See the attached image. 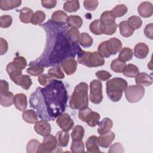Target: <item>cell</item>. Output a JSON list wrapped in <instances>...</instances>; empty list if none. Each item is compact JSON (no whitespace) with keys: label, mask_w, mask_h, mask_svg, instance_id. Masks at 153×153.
<instances>
[{"label":"cell","mask_w":153,"mask_h":153,"mask_svg":"<svg viewBox=\"0 0 153 153\" xmlns=\"http://www.w3.org/2000/svg\"><path fill=\"white\" fill-rule=\"evenodd\" d=\"M93 42V38L88 33L83 32L80 34L79 42L82 47L84 48H88L92 45Z\"/></svg>","instance_id":"e575fe53"},{"label":"cell","mask_w":153,"mask_h":153,"mask_svg":"<svg viewBox=\"0 0 153 153\" xmlns=\"http://www.w3.org/2000/svg\"><path fill=\"white\" fill-rule=\"evenodd\" d=\"M88 85L84 82L75 86L69 100V106L71 109L80 110L88 106Z\"/></svg>","instance_id":"3957f363"},{"label":"cell","mask_w":153,"mask_h":153,"mask_svg":"<svg viewBox=\"0 0 153 153\" xmlns=\"http://www.w3.org/2000/svg\"><path fill=\"white\" fill-rule=\"evenodd\" d=\"M148 46L143 42L137 43L134 48V54L138 59H145L149 53Z\"/></svg>","instance_id":"d6986e66"},{"label":"cell","mask_w":153,"mask_h":153,"mask_svg":"<svg viewBox=\"0 0 153 153\" xmlns=\"http://www.w3.org/2000/svg\"><path fill=\"white\" fill-rule=\"evenodd\" d=\"M68 18V16L65 12L62 10H57L53 13L51 17V20L59 24L66 25Z\"/></svg>","instance_id":"cb8c5ba5"},{"label":"cell","mask_w":153,"mask_h":153,"mask_svg":"<svg viewBox=\"0 0 153 153\" xmlns=\"http://www.w3.org/2000/svg\"><path fill=\"white\" fill-rule=\"evenodd\" d=\"M22 118L25 121L30 124L36 123L38 120L36 112L32 109H27L23 111Z\"/></svg>","instance_id":"4316f807"},{"label":"cell","mask_w":153,"mask_h":153,"mask_svg":"<svg viewBox=\"0 0 153 153\" xmlns=\"http://www.w3.org/2000/svg\"><path fill=\"white\" fill-rule=\"evenodd\" d=\"M120 32L124 37H129L134 33V30L132 29L128 25L127 21H122L119 24Z\"/></svg>","instance_id":"d6a6232c"},{"label":"cell","mask_w":153,"mask_h":153,"mask_svg":"<svg viewBox=\"0 0 153 153\" xmlns=\"http://www.w3.org/2000/svg\"><path fill=\"white\" fill-rule=\"evenodd\" d=\"M78 118L82 121L86 123L90 127H94L99 123L100 116L99 113L93 111L87 106L79 111Z\"/></svg>","instance_id":"9c48e42d"},{"label":"cell","mask_w":153,"mask_h":153,"mask_svg":"<svg viewBox=\"0 0 153 153\" xmlns=\"http://www.w3.org/2000/svg\"><path fill=\"white\" fill-rule=\"evenodd\" d=\"M79 2L77 0L67 1L63 4V10L68 13H74L79 9Z\"/></svg>","instance_id":"4dcf8cb0"},{"label":"cell","mask_w":153,"mask_h":153,"mask_svg":"<svg viewBox=\"0 0 153 153\" xmlns=\"http://www.w3.org/2000/svg\"><path fill=\"white\" fill-rule=\"evenodd\" d=\"M128 11L127 7L124 4H119L113 8L112 12L115 17H121L125 15Z\"/></svg>","instance_id":"60d3db41"},{"label":"cell","mask_w":153,"mask_h":153,"mask_svg":"<svg viewBox=\"0 0 153 153\" xmlns=\"http://www.w3.org/2000/svg\"><path fill=\"white\" fill-rule=\"evenodd\" d=\"M135 82L137 84L147 87L152 84V78L145 72H140L135 76Z\"/></svg>","instance_id":"ffe728a7"},{"label":"cell","mask_w":153,"mask_h":153,"mask_svg":"<svg viewBox=\"0 0 153 153\" xmlns=\"http://www.w3.org/2000/svg\"><path fill=\"white\" fill-rule=\"evenodd\" d=\"M122 72L127 77L134 78L139 73V70L136 65L130 63L124 67Z\"/></svg>","instance_id":"f1b7e54d"},{"label":"cell","mask_w":153,"mask_h":153,"mask_svg":"<svg viewBox=\"0 0 153 153\" xmlns=\"http://www.w3.org/2000/svg\"><path fill=\"white\" fill-rule=\"evenodd\" d=\"M46 35V44L42 54L29 65L50 67L61 64L64 60L74 58L82 50L78 43L73 42L69 37L66 25L57 23L49 20L40 25Z\"/></svg>","instance_id":"6da1fadb"},{"label":"cell","mask_w":153,"mask_h":153,"mask_svg":"<svg viewBox=\"0 0 153 153\" xmlns=\"http://www.w3.org/2000/svg\"><path fill=\"white\" fill-rule=\"evenodd\" d=\"M68 94L62 81L53 79L44 87H38L29 99L30 106L38 117L54 121L66 108Z\"/></svg>","instance_id":"7a4b0ae2"},{"label":"cell","mask_w":153,"mask_h":153,"mask_svg":"<svg viewBox=\"0 0 153 153\" xmlns=\"http://www.w3.org/2000/svg\"><path fill=\"white\" fill-rule=\"evenodd\" d=\"M53 78L52 77H51L50 76H49L47 74H42V75H39L38 78V80L39 83L43 86H45L47 84H48Z\"/></svg>","instance_id":"f5cc1de1"},{"label":"cell","mask_w":153,"mask_h":153,"mask_svg":"<svg viewBox=\"0 0 153 153\" xmlns=\"http://www.w3.org/2000/svg\"><path fill=\"white\" fill-rule=\"evenodd\" d=\"M14 105L20 111H24L27 107L26 96L23 93H18L14 96Z\"/></svg>","instance_id":"e0dca14e"},{"label":"cell","mask_w":153,"mask_h":153,"mask_svg":"<svg viewBox=\"0 0 153 153\" xmlns=\"http://www.w3.org/2000/svg\"><path fill=\"white\" fill-rule=\"evenodd\" d=\"M106 94L109 99L114 102H118L122 97L123 91L128 86L127 82L122 78H114L106 83Z\"/></svg>","instance_id":"277c9868"},{"label":"cell","mask_w":153,"mask_h":153,"mask_svg":"<svg viewBox=\"0 0 153 153\" xmlns=\"http://www.w3.org/2000/svg\"><path fill=\"white\" fill-rule=\"evenodd\" d=\"M41 143L36 140V139H32L27 144L26 146V151L27 153H35L37 152L39 146Z\"/></svg>","instance_id":"f6af8a7d"},{"label":"cell","mask_w":153,"mask_h":153,"mask_svg":"<svg viewBox=\"0 0 153 153\" xmlns=\"http://www.w3.org/2000/svg\"><path fill=\"white\" fill-rule=\"evenodd\" d=\"M27 66V61L23 56H16L13 61L9 63L6 67V71L10 79L16 84L19 78L22 75V70Z\"/></svg>","instance_id":"52a82bcc"},{"label":"cell","mask_w":153,"mask_h":153,"mask_svg":"<svg viewBox=\"0 0 153 153\" xmlns=\"http://www.w3.org/2000/svg\"><path fill=\"white\" fill-rule=\"evenodd\" d=\"M99 127L97 132L99 134H102L109 131L113 126V122L111 119L109 118H104L98 124Z\"/></svg>","instance_id":"603a6c76"},{"label":"cell","mask_w":153,"mask_h":153,"mask_svg":"<svg viewBox=\"0 0 153 153\" xmlns=\"http://www.w3.org/2000/svg\"><path fill=\"white\" fill-rule=\"evenodd\" d=\"M109 146V153H122L124 151L123 145L120 142H116Z\"/></svg>","instance_id":"f907efd6"},{"label":"cell","mask_w":153,"mask_h":153,"mask_svg":"<svg viewBox=\"0 0 153 153\" xmlns=\"http://www.w3.org/2000/svg\"><path fill=\"white\" fill-rule=\"evenodd\" d=\"M45 19V14L44 11L38 10L36 11L32 16L31 23L32 25H41Z\"/></svg>","instance_id":"f35d334b"},{"label":"cell","mask_w":153,"mask_h":153,"mask_svg":"<svg viewBox=\"0 0 153 153\" xmlns=\"http://www.w3.org/2000/svg\"><path fill=\"white\" fill-rule=\"evenodd\" d=\"M13 19L10 15H3L0 17V27L2 28H7L12 24Z\"/></svg>","instance_id":"7dc6e473"},{"label":"cell","mask_w":153,"mask_h":153,"mask_svg":"<svg viewBox=\"0 0 153 153\" xmlns=\"http://www.w3.org/2000/svg\"><path fill=\"white\" fill-rule=\"evenodd\" d=\"M115 19L112 11H105L101 14L100 21L104 26H110L115 23Z\"/></svg>","instance_id":"44dd1931"},{"label":"cell","mask_w":153,"mask_h":153,"mask_svg":"<svg viewBox=\"0 0 153 153\" xmlns=\"http://www.w3.org/2000/svg\"><path fill=\"white\" fill-rule=\"evenodd\" d=\"M87 152L90 153H100L101 152L99 148L97 137L93 135L90 136L85 142Z\"/></svg>","instance_id":"ac0fdd59"},{"label":"cell","mask_w":153,"mask_h":153,"mask_svg":"<svg viewBox=\"0 0 153 153\" xmlns=\"http://www.w3.org/2000/svg\"><path fill=\"white\" fill-rule=\"evenodd\" d=\"M83 5L87 10L93 11L97 8L99 2L97 0H85L84 1Z\"/></svg>","instance_id":"681fc988"},{"label":"cell","mask_w":153,"mask_h":153,"mask_svg":"<svg viewBox=\"0 0 153 153\" xmlns=\"http://www.w3.org/2000/svg\"><path fill=\"white\" fill-rule=\"evenodd\" d=\"M48 75L52 78H56L57 79H63L65 78L63 72L58 66H54L50 68L48 71Z\"/></svg>","instance_id":"b9f144b4"},{"label":"cell","mask_w":153,"mask_h":153,"mask_svg":"<svg viewBox=\"0 0 153 153\" xmlns=\"http://www.w3.org/2000/svg\"><path fill=\"white\" fill-rule=\"evenodd\" d=\"M66 23L71 28L78 29L80 28L82 25V19L79 16L71 15L68 16Z\"/></svg>","instance_id":"f546056e"},{"label":"cell","mask_w":153,"mask_h":153,"mask_svg":"<svg viewBox=\"0 0 153 153\" xmlns=\"http://www.w3.org/2000/svg\"><path fill=\"white\" fill-rule=\"evenodd\" d=\"M8 50V44L7 41L3 38H0V55L2 56L7 53Z\"/></svg>","instance_id":"db71d44e"},{"label":"cell","mask_w":153,"mask_h":153,"mask_svg":"<svg viewBox=\"0 0 153 153\" xmlns=\"http://www.w3.org/2000/svg\"><path fill=\"white\" fill-rule=\"evenodd\" d=\"M67 33L69 38L74 42L78 43L80 38V33L77 29L71 28L68 29L67 30Z\"/></svg>","instance_id":"bcb514c9"},{"label":"cell","mask_w":153,"mask_h":153,"mask_svg":"<svg viewBox=\"0 0 153 153\" xmlns=\"http://www.w3.org/2000/svg\"><path fill=\"white\" fill-rule=\"evenodd\" d=\"M137 11L140 16L144 18L151 17L153 14V6L151 2L145 1L138 6Z\"/></svg>","instance_id":"2e32d148"},{"label":"cell","mask_w":153,"mask_h":153,"mask_svg":"<svg viewBox=\"0 0 153 153\" xmlns=\"http://www.w3.org/2000/svg\"><path fill=\"white\" fill-rule=\"evenodd\" d=\"M85 133L84 128L82 126L76 125L73 128L71 133V137L73 141L81 140Z\"/></svg>","instance_id":"1f68e13d"},{"label":"cell","mask_w":153,"mask_h":153,"mask_svg":"<svg viewBox=\"0 0 153 153\" xmlns=\"http://www.w3.org/2000/svg\"><path fill=\"white\" fill-rule=\"evenodd\" d=\"M34 130L38 134L45 137L50 134L51 127L47 121L42 120L35 123Z\"/></svg>","instance_id":"4fadbf2b"},{"label":"cell","mask_w":153,"mask_h":153,"mask_svg":"<svg viewBox=\"0 0 153 153\" xmlns=\"http://www.w3.org/2000/svg\"><path fill=\"white\" fill-rule=\"evenodd\" d=\"M44 71V66L39 65H30L27 69L26 72L32 76H38Z\"/></svg>","instance_id":"ee69618b"},{"label":"cell","mask_w":153,"mask_h":153,"mask_svg":"<svg viewBox=\"0 0 153 153\" xmlns=\"http://www.w3.org/2000/svg\"><path fill=\"white\" fill-rule=\"evenodd\" d=\"M9 91V84L5 80L0 81V94L7 93Z\"/></svg>","instance_id":"9f6ffc18"},{"label":"cell","mask_w":153,"mask_h":153,"mask_svg":"<svg viewBox=\"0 0 153 153\" xmlns=\"http://www.w3.org/2000/svg\"><path fill=\"white\" fill-rule=\"evenodd\" d=\"M32 10L28 7H23L20 10L19 19L21 22L23 23H29L33 14Z\"/></svg>","instance_id":"d4e9b609"},{"label":"cell","mask_w":153,"mask_h":153,"mask_svg":"<svg viewBox=\"0 0 153 153\" xmlns=\"http://www.w3.org/2000/svg\"><path fill=\"white\" fill-rule=\"evenodd\" d=\"M95 75L96 77L101 81H106L108 80L111 76L112 75L108 71H104V70H101V71H98L95 73Z\"/></svg>","instance_id":"816d5d0a"},{"label":"cell","mask_w":153,"mask_h":153,"mask_svg":"<svg viewBox=\"0 0 153 153\" xmlns=\"http://www.w3.org/2000/svg\"><path fill=\"white\" fill-rule=\"evenodd\" d=\"M145 92L143 86L139 84L131 85L125 90V96L129 103H136L143 98Z\"/></svg>","instance_id":"30bf717a"},{"label":"cell","mask_w":153,"mask_h":153,"mask_svg":"<svg viewBox=\"0 0 153 153\" xmlns=\"http://www.w3.org/2000/svg\"><path fill=\"white\" fill-rule=\"evenodd\" d=\"M63 152L60 146L58 145L57 140L55 136L48 134L43 139L42 143L39 145L38 149V153H50V152Z\"/></svg>","instance_id":"ba28073f"},{"label":"cell","mask_w":153,"mask_h":153,"mask_svg":"<svg viewBox=\"0 0 153 153\" xmlns=\"http://www.w3.org/2000/svg\"><path fill=\"white\" fill-rule=\"evenodd\" d=\"M21 4L20 0H1L0 8L3 11H7L19 7Z\"/></svg>","instance_id":"7402d4cb"},{"label":"cell","mask_w":153,"mask_h":153,"mask_svg":"<svg viewBox=\"0 0 153 153\" xmlns=\"http://www.w3.org/2000/svg\"><path fill=\"white\" fill-rule=\"evenodd\" d=\"M71 149L74 153H83L84 151V143L81 140L72 141L71 145Z\"/></svg>","instance_id":"7bdbcfd3"},{"label":"cell","mask_w":153,"mask_h":153,"mask_svg":"<svg viewBox=\"0 0 153 153\" xmlns=\"http://www.w3.org/2000/svg\"><path fill=\"white\" fill-rule=\"evenodd\" d=\"M32 84L31 78L29 75H22L18 79L16 84L22 87L25 90H28Z\"/></svg>","instance_id":"836d02e7"},{"label":"cell","mask_w":153,"mask_h":153,"mask_svg":"<svg viewBox=\"0 0 153 153\" xmlns=\"http://www.w3.org/2000/svg\"><path fill=\"white\" fill-rule=\"evenodd\" d=\"M14 95L10 91L4 94H0L1 105L4 107H9L14 103Z\"/></svg>","instance_id":"83f0119b"},{"label":"cell","mask_w":153,"mask_h":153,"mask_svg":"<svg viewBox=\"0 0 153 153\" xmlns=\"http://www.w3.org/2000/svg\"><path fill=\"white\" fill-rule=\"evenodd\" d=\"M55 137L56 138L57 144L60 147L67 146L69 140V134L68 131L63 130L59 131L56 133Z\"/></svg>","instance_id":"484cf974"},{"label":"cell","mask_w":153,"mask_h":153,"mask_svg":"<svg viewBox=\"0 0 153 153\" xmlns=\"http://www.w3.org/2000/svg\"><path fill=\"white\" fill-rule=\"evenodd\" d=\"M133 56V52L132 50L128 47L123 48L120 52L118 59L123 62H127L130 60Z\"/></svg>","instance_id":"8d00e7d4"},{"label":"cell","mask_w":153,"mask_h":153,"mask_svg":"<svg viewBox=\"0 0 153 153\" xmlns=\"http://www.w3.org/2000/svg\"><path fill=\"white\" fill-rule=\"evenodd\" d=\"M126 66V63L118 58L112 61L111 64V69L116 73H121Z\"/></svg>","instance_id":"d590c367"},{"label":"cell","mask_w":153,"mask_h":153,"mask_svg":"<svg viewBox=\"0 0 153 153\" xmlns=\"http://www.w3.org/2000/svg\"><path fill=\"white\" fill-rule=\"evenodd\" d=\"M117 27H118V25L116 23H114V25H112L110 26H104L102 24V33L107 35H113L116 32Z\"/></svg>","instance_id":"c3c4849f"},{"label":"cell","mask_w":153,"mask_h":153,"mask_svg":"<svg viewBox=\"0 0 153 153\" xmlns=\"http://www.w3.org/2000/svg\"><path fill=\"white\" fill-rule=\"evenodd\" d=\"M127 22L130 27L134 30L140 28L142 25V19L137 16H132L130 17L128 19Z\"/></svg>","instance_id":"74e56055"},{"label":"cell","mask_w":153,"mask_h":153,"mask_svg":"<svg viewBox=\"0 0 153 153\" xmlns=\"http://www.w3.org/2000/svg\"><path fill=\"white\" fill-rule=\"evenodd\" d=\"M78 62L88 68H94L104 65L105 60L97 51H85L81 50L77 54Z\"/></svg>","instance_id":"5b68a950"},{"label":"cell","mask_w":153,"mask_h":153,"mask_svg":"<svg viewBox=\"0 0 153 153\" xmlns=\"http://www.w3.org/2000/svg\"><path fill=\"white\" fill-rule=\"evenodd\" d=\"M89 29L91 32L94 35H102V23L100 20H95L92 22L89 25Z\"/></svg>","instance_id":"ab89813d"},{"label":"cell","mask_w":153,"mask_h":153,"mask_svg":"<svg viewBox=\"0 0 153 153\" xmlns=\"http://www.w3.org/2000/svg\"><path fill=\"white\" fill-rule=\"evenodd\" d=\"M56 123L62 130L65 131H70L74 125L73 120L67 113H63L60 115L56 119Z\"/></svg>","instance_id":"7c38bea8"},{"label":"cell","mask_w":153,"mask_h":153,"mask_svg":"<svg viewBox=\"0 0 153 153\" xmlns=\"http://www.w3.org/2000/svg\"><path fill=\"white\" fill-rule=\"evenodd\" d=\"M90 100L94 104H99L103 99L102 84L100 80L94 79L90 84Z\"/></svg>","instance_id":"8fae6325"},{"label":"cell","mask_w":153,"mask_h":153,"mask_svg":"<svg viewBox=\"0 0 153 153\" xmlns=\"http://www.w3.org/2000/svg\"><path fill=\"white\" fill-rule=\"evenodd\" d=\"M115 137V133L111 130L104 134H100V136L97 137L99 146L103 148H107L109 147L114 140Z\"/></svg>","instance_id":"5bb4252c"},{"label":"cell","mask_w":153,"mask_h":153,"mask_svg":"<svg viewBox=\"0 0 153 153\" xmlns=\"http://www.w3.org/2000/svg\"><path fill=\"white\" fill-rule=\"evenodd\" d=\"M41 5L43 7L48 8V9H51L54 8L56 4L57 1L55 0H48V1H41Z\"/></svg>","instance_id":"6f0895ef"},{"label":"cell","mask_w":153,"mask_h":153,"mask_svg":"<svg viewBox=\"0 0 153 153\" xmlns=\"http://www.w3.org/2000/svg\"><path fill=\"white\" fill-rule=\"evenodd\" d=\"M60 65L63 71L68 75H70L75 72L78 63L74 58H70L64 60Z\"/></svg>","instance_id":"9a60e30c"},{"label":"cell","mask_w":153,"mask_h":153,"mask_svg":"<svg viewBox=\"0 0 153 153\" xmlns=\"http://www.w3.org/2000/svg\"><path fill=\"white\" fill-rule=\"evenodd\" d=\"M121 41L117 38H112L100 43L97 48L98 53L103 58H108L120 52L122 48Z\"/></svg>","instance_id":"8992f818"},{"label":"cell","mask_w":153,"mask_h":153,"mask_svg":"<svg viewBox=\"0 0 153 153\" xmlns=\"http://www.w3.org/2000/svg\"><path fill=\"white\" fill-rule=\"evenodd\" d=\"M145 36L150 39H153V24L152 23L147 25L144 29Z\"/></svg>","instance_id":"11a10c76"}]
</instances>
